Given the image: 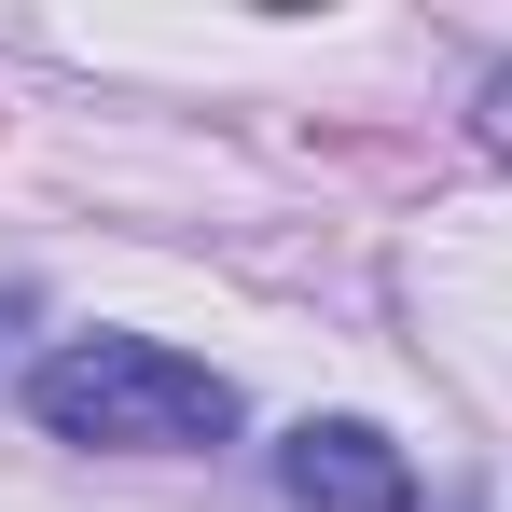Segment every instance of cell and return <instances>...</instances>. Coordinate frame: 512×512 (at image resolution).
<instances>
[{"instance_id": "obj_1", "label": "cell", "mask_w": 512, "mask_h": 512, "mask_svg": "<svg viewBox=\"0 0 512 512\" xmlns=\"http://www.w3.org/2000/svg\"><path fill=\"white\" fill-rule=\"evenodd\" d=\"M28 402H42L56 443H125V457H180V443H222L236 429V388L208 360L153 346V333H70L28 374Z\"/></svg>"}, {"instance_id": "obj_2", "label": "cell", "mask_w": 512, "mask_h": 512, "mask_svg": "<svg viewBox=\"0 0 512 512\" xmlns=\"http://www.w3.org/2000/svg\"><path fill=\"white\" fill-rule=\"evenodd\" d=\"M291 499H305V512H416V471H402L388 429L305 416V429H291Z\"/></svg>"}, {"instance_id": "obj_3", "label": "cell", "mask_w": 512, "mask_h": 512, "mask_svg": "<svg viewBox=\"0 0 512 512\" xmlns=\"http://www.w3.org/2000/svg\"><path fill=\"white\" fill-rule=\"evenodd\" d=\"M471 125H485V153H512V70L485 84V111H471Z\"/></svg>"}]
</instances>
